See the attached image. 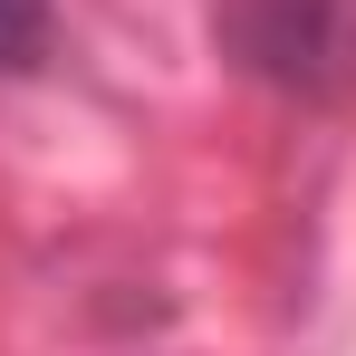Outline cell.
Instances as JSON below:
<instances>
[{
    "instance_id": "6da1fadb",
    "label": "cell",
    "mask_w": 356,
    "mask_h": 356,
    "mask_svg": "<svg viewBox=\"0 0 356 356\" xmlns=\"http://www.w3.org/2000/svg\"><path fill=\"white\" fill-rule=\"evenodd\" d=\"M212 39L241 77L280 97H337L356 67V29L337 0H212Z\"/></svg>"
},
{
    "instance_id": "7a4b0ae2",
    "label": "cell",
    "mask_w": 356,
    "mask_h": 356,
    "mask_svg": "<svg viewBox=\"0 0 356 356\" xmlns=\"http://www.w3.org/2000/svg\"><path fill=\"white\" fill-rule=\"evenodd\" d=\"M58 39V10L49 0H0V77H29Z\"/></svg>"
}]
</instances>
